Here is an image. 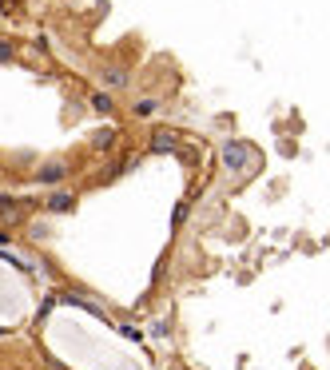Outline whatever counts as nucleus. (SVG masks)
<instances>
[{
    "label": "nucleus",
    "mask_w": 330,
    "mask_h": 370,
    "mask_svg": "<svg viewBox=\"0 0 330 370\" xmlns=\"http://www.w3.org/2000/svg\"><path fill=\"white\" fill-rule=\"evenodd\" d=\"M179 147H183V136L172 128H156L147 140V151H156V156H179Z\"/></svg>",
    "instance_id": "nucleus-1"
},
{
    "label": "nucleus",
    "mask_w": 330,
    "mask_h": 370,
    "mask_svg": "<svg viewBox=\"0 0 330 370\" xmlns=\"http://www.w3.org/2000/svg\"><path fill=\"white\" fill-rule=\"evenodd\" d=\"M28 215H32V203H28V199H12V195H0V223L16 227V223H24Z\"/></svg>",
    "instance_id": "nucleus-2"
},
{
    "label": "nucleus",
    "mask_w": 330,
    "mask_h": 370,
    "mask_svg": "<svg viewBox=\"0 0 330 370\" xmlns=\"http://www.w3.org/2000/svg\"><path fill=\"white\" fill-rule=\"evenodd\" d=\"M100 80L108 84L111 92H124L127 84H131V68L127 64H104L100 68Z\"/></svg>",
    "instance_id": "nucleus-3"
},
{
    "label": "nucleus",
    "mask_w": 330,
    "mask_h": 370,
    "mask_svg": "<svg viewBox=\"0 0 330 370\" xmlns=\"http://www.w3.org/2000/svg\"><path fill=\"white\" fill-rule=\"evenodd\" d=\"M68 176V163L64 160H52V163H44V167H36V183H60V179Z\"/></svg>",
    "instance_id": "nucleus-4"
},
{
    "label": "nucleus",
    "mask_w": 330,
    "mask_h": 370,
    "mask_svg": "<svg viewBox=\"0 0 330 370\" xmlns=\"http://www.w3.org/2000/svg\"><path fill=\"white\" fill-rule=\"evenodd\" d=\"M247 151H251L247 144H227V151H223V163H227L231 172H243V167H247Z\"/></svg>",
    "instance_id": "nucleus-5"
},
{
    "label": "nucleus",
    "mask_w": 330,
    "mask_h": 370,
    "mask_svg": "<svg viewBox=\"0 0 330 370\" xmlns=\"http://www.w3.org/2000/svg\"><path fill=\"white\" fill-rule=\"evenodd\" d=\"M44 207H48V211H56V215H64V211L76 207V199H72V192H52V195L44 199Z\"/></svg>",
    "instance_id": "nucleus-6"
},
{
    "label": "nucleus",
    "mask_w": 330,
    "mask_h": 370,
    "mask_svg": "<svg viewBox=\"0 0 330 370\" xmlns=\"http://www.w3.org/2000/svg\"><path fill=\"white\" fill-rule=\"evenodd\" d=\"M92 147H95V151H111V147H116V128L92 131Z\"/></svg>",
    "instance_id": "nucleus-7"
},
{
    "label": "nucleus",
    "mask_w": 330,
    "mask_h": 370,
    "mask_svg": "<svg viewBox=\"0 0 330 370\" xmlns=\"http://www.w3.org/2000/svg\"><path fill=\"white\" fill-rule=\"evenodd\" d=\"M92 108L100 115H111V112H116V100H111L108 92H92Z\"/></svg>",
    "instance_id": "nucleus-8"
},
{
    "label": "nucleus",
    "mask_w": 330,
    "mask_h": 370,
    "mask_svg": "<svg viewBox=\"0 0 330 370\" xmlns=\"http://www.w3.org/2000/svg\"><path fill=\"white\" fill-rule=\"evenodd\" d=\"M156 108H159L156 100H140V104H136V115H152Z\"/></svg>",
    "instance_id": "nucleus-9"
},
{
    "label": "nucleus",
    "mask_w": 330,
    "mask_h": 370,
    "mask_svg": "<svg viewBox=\"0 0 330 370\" xmlns=\"http://www.w3.org/2000/svg\"><path fill=\"white\" fill-rule=\"evenodd\" d=\"M183 219H187V203H179V207H175V215H172V227H183Z\"/></svg>",
    "instance_id": "nucleus-10"
},
{
    "label": "nucleus",
    "mask_w": 330,
    "mask_h": 370,
    "mask_svg": "<svg viewBox=\"0 0 330 370\" xmlns=\"http://www.w3.org/2000/svg\"><path fill=\"white\" fill-rule=\"evenodd\" d=\"M12 56V44H0V60H8Z\"/></svg>",
    "instance_id": "nucleus-11"
}]
</instances>
